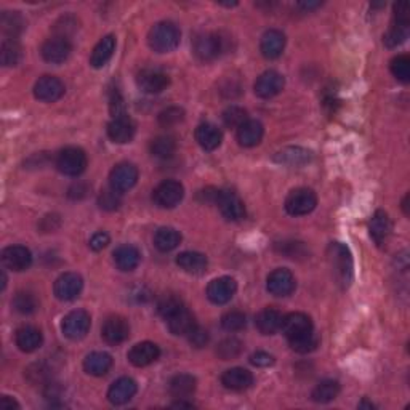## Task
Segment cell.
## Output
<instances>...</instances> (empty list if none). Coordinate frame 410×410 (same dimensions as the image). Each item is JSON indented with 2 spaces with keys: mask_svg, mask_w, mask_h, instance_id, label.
<instances>
[{
  "mask_svg": "<svg viewBox=\"0 0 410 410\" xmlns=\"http://www.w3.org/2000/svg\"><path fill=\"white\" fill-rule=\"evenodd\" d=\"M282 332L289 340L292 349L296 353H311L317 346V336L314 334L311 317L305 312H290L282 321Z\"/></svg>",
  "mask_w": 410,
  "mask_h": 410,
  "instance_id": "1",
  "label": "cell"
},
{
  "mask_svg": "<svg viewBox=\"0 0 410 410\" xmlns=\"http://www.w3.org/2000/svg\"><path fill=\"white\" fill-rule=\"evenodd\" d=\"M327 260L336 285L348 289L354 277V263L349 248L341 242H332L327 248Z\"/></svg>",
  "mask_w": 410,
  "mask_h": 410,
  "instance_id": "2",
  "label": "cell"
},
{
  "mask_svg": "<svg viewBox=\"0 0 410 410\" xmlns=\"http://www.w3.org/2000/svg\"><path fill=\"white\" fill-rule=\"evenodd\" d=\"M182 32L172 21H160L149 31L148 42L155 53H170L180 45Z\"/></svg>",
  "mask_w": 410,
  "mask_h": 410,
  "instance_id": "3",
  "label": "cell"
},
{
  "mask_svg": "<svg viewBox=\"0 0 410 410\" xmlns=\"http://www.w3.org/2000/svg\"><path fill=\"white\" fill-rule=\"evenodd\" d=\"M409 26H410V18H409V3L401 2L394 3V14H393V23L391 28L388 29V32L383 36V42L388 48H394L401 45L407 41L409 37Z\"/></svg>",
  "mask_w": 410,
  "mask_h": 410,
  "instance_id": "4",
  "label": "cell"
},
{
  "mask_svg": "<svg viewBox=\"0 0 410 410\" xmlns=\"http://www.w3.org/2000/svg\"><path fill=\"white\" fill-rule=\"evenodd\" d=\"M56 167L63 175L67 177H79L87 169V155L80 148L63 149L56 158Z\"/></svg>",
  "mask_w": 410,
  "mask_h": 410,
  "instance_id": "5",
  "label": "cell"
},
{
  "mask_svg": "<svg viewBox=\"0 0 410 410\" xmlns=\"http://www.w3.org/2000/svg\"><path fill=\"white\" fill-rule=\"evenodd\" d=\"M184 188L177 180H165L153 191V201L160 208H173L183 201Z\"/></svg>",
  "mask_w": 410,
  "mask_h": 410,
  "instance_id": "6",
  "label": "cell"
},
{
  "mask_svg": "<svg viewBox=\"0 0 410 410\" xmlns=\"http://www.w3.org/2000/svg\"><path fill=\"white\" fill-rule=\"evenodd\" d=\"M317 205V197L314 191L308 188L294 189L285 199V210L292 217H303L311 213Z\"/></svg>",
  "mask_w": 410,
  "mask_h": 410,
  "instance_id": "7",
  "label": "cell"
},
{
  "mask_svg": "<svg viewBox=\"0 0 410 410\" xmlns=\"http://www.w3.org/2000/svg\"><path fill=\"white\" fill-rule=\"evenodd\" d=\"M91 325L90 314L84 310H74L63 319L61 329L69 340H82L89 334Z\"/></svg>",
  "mask_w": 410,
  "mask_h": 410,
  "instance_id": "8",
  "label": "cell"
},
{
  "mask_svg": "<svg viewBox=\"0 0 410 410\" xmlns=\"http://www.w3.org/2000/svg\"><path fill=\"white\" fill-rule=\"evenodd\" d=\"M224 52V41L218 34L207 32L194 41V55L201 61H213Z\"/></svg>",
  "mask_w": 410,
  "mask_h": 410,
  "instance_id": "9",
  "label": "cell"
},
{
  "mask_svg": "<svg viewBox=\"0 0 410 410\" xmlns=\"http://www.w3.org/2000/svg\"><path fill=\"white\" fill-rule=\"evenodd\" d=\"M72 52V45L69 39L65 36H53L45 41L42 45V58L47 63H52V65H60V63H65L67 58H69Z\"/></svg>",
  "mask_w": 410,
  "mask_h": 410,
  "instance_id": "10",
  "label": "cell"
},
{
  "mask_svg": "<svg viewBox=\"0 0 410 410\" xmlns=\"http://www.w3.org/2000/svg\"><path fill=\"white\" fill-rule=\"evenodd\" d=\"M138 182V169L133 164L122 162L112 169L109 175L111 188L117 193H127Z\"/></svg>",
  "mask_w": 410,
  "mask_h": 410,
  "instance_id": "11",
  "label": "cell"
},
{
  "mask_svg": "<svg viewBox=\"0 0 410 410\" xmlns=\"http://www.w3.org/2000/svg\"><path fill=\"white\" fill-rule=\"evenodd\" d=\"M82 289H84V281L77 272H65L56 279L53 292L58 300L72 301L80 295Z\"/></svg>",
  "mask_w": 410,
  "mask_h": 410,
  "instance_id": "12",
  "label": "cell"
},
{
  "mask_svg": "<svg viewBox=\"0 0 410 410\" xmlns=\"http://www.w3.org/2000/svg\"><path fill=\"white\" fill-rule=\"evenodd\" d=\"M2 263L10 271H26L32 265L31 250L24 246H10L2 250Z\"/></svg>",
  "mask_w": 410,
  "mask_h": 410,
  "instance_id": "13",
  "label": "cell"
},
{
  "mask_svg": "<svg viewBox=\"0 0 410 410\" xmlns=\"http://www.w3.org/2000/svg\"><path fill=\"white\" fill-rule=\"evenodd\" d=\"M136 82H138V87L144 94L158 95L162 94V91L167 89L170 84V77L165 74L164 71L151 69V67H148V69L138 72Z\"/></svg>",
  "mask_w": 410,
  "mask_h": 410,
  "instance_id": "14",
  "label": "cell"
},
{
  "mask_svg": "<svg viewBox=\"0 0 410 410\" xmlns=\"http://www.w3.org/2000/svg\"><path fill=\"white\" fill-rule=\"evenodd\" d=\"M130 325L125 317L122 316H111L105 321L101 327V336L106 343L109 345H120L129 338Z\"/></svg>",
  "mask_w": 410,
  "mask_h": 410,
  "instance_id": "15",
  "label": "cell"
},
{
  "mask_svg": "<svg viewBox=\"0 0 410 410\" xmlns=\"http://www.w3.org/2000/svg\"><path fill=\"white\" fill-rule=\"evenodd\" d=\"M65 84L55 76H43L34 85V96L39 101L55 102L65 95Z\"/></svg>",
  "mask_w": 410,
  "mask_h": 410,
  "instance_id": "16",
  "label": "cell"
},
{
  "mask_svg": "<svg viewBox=\"0 0 410 410\" xmlns=\"http://www.w3.org/2000/svg\"><path fill=\"white\" fill-rule=\"evenodd\" d=\"M136 131V125L133 119L129 114L112 117L109 124H107V135L114 143L125 144L133 140Z\"/></svg>",
  "mask_w": 410,
  "mask_h": 410,
  "instance_id": "17",
  "label": "cell"
},
{
  "mask_svg": "<svg viewBox=\"0 0 410 410\" xmlns=\"http://www.w3.org/2000/svg\"><path fill=\"white\" fill-rule=\"evenodd\" d=\"M237 284L233 277L223 276L213 279L207 287V299L215 305H226L236 295Z\"/></svg>",
  "mask_w": 410,
  "mask_h": 410,
  "instance_id": "18",
  "label": "cell"
},
{
  "mask_svg": "<svg viewBox=\"0 0 410 410\" xmlns=\"http://www.w3.org/2000/svg\"><path fill=\"white\" fill-rule=\"evenodd\" d=\"M266 289L274 296H289L295 290V277L285 268H277L268 276Z\"/></svg>",
  "mask_w": 410,
  "mask_h": 410,
  "instance_id": "19",
  "label": "cell"
},
{
  "mask_svg": "<svg viewBox=\"0 0 410 410\" xmlns=\"http://www.w3.org/2000/svg\"><path fill=\"white\" fill-rule=\"evenodd\" d=\"M217 205L219 212L229 222H239L246 217V205L241 201V197L233 191H219Z\"/></svg>",
  "mask_w": 410,
  "mask_h": 410,
  "instance_id": "20",
  "label": "cell"
},
{
  "mask_svg": "<svg viewBox=\"0 0 410 410\" xmlns=\"http://www.w3.org/2000/svg\"><path fill=\"white\" fill-rule=\"evenodd\" d=\"M285 79L284 76L279 74L277 71H266L258 77L255 82V94L260 98H272V96L279 95L284 90Z\"/></svg>",
  "mask_w": 410,
  "mask_h": 410,
  "instance_id": "21",
  "label": "cell"
},
{
  "mask_svg": "<svg viewBox=\"0 0 410 410\" xmlns=\"http://www.w3.org/2000/svg\"><path fill=\"white\" fill-rule=\"evenodd\" d=\"M136 391H138V385H136L135 380L129 377H122L116 380L109 387V389H107V401L114 404V406H122V404L131 401Z\"/></svg>",
  "mask_w": 410,
  "mask_h": 410,
  "instance_id": "22",
  "label": "cell"
},
{
  "mask_svg": "<svg viewBox=\"0 0 410 410\" xmlns=\"http://www.w3.org/2000/svg\"><path fill=\"white\" fill-rule=\"evenodd\" d=\"M393 224L391 219H389L388 213L383 212V210H377L374 213V217L370 218L369 223V233L370 237L374 239V242L377 244L378 247H383L385 244L388 242L389 236H391Z\"/></svg>",
  "mask_w": 410,
  "mask_h": 410,
  "instance_id": "23",
  "label": "cell"
},
{
  "mask_svg": "<svg viewBox=\"0 0 410 410\" xmlns=\"http://www.w3.org/2000/svg\"><path fill=\"white\" fill-rule=\"evenodd\" d=\"M160 356L159 346L153 341H141L129 351V360L135 367H146L155 363Z\"/></svg>",
  "mask_w": 410,
  "mask_h": 410,
  "instance_id": "24",
  "label": "cell"
},
{
  "mask_svg": "<svg viewBox=\"0 0 410 410\" xmlns=\"http://www.w3.org/2000/svg\"><path fill=\"white\" fill-rule=\"evenodd\" d=\"M285 48V36L277 29H270L263 34L260 42L261 55L268 58V60H276L282 55Z\"/></svg>",
  "mask_w": 410,
  "mask_h": 410,
  "instance_id": "25",
  "label": "cell"
},
{
  "mask_svg": "<svg viewBox=\"0 0 410 410\" xmlns=\"http://www.w3.org/2000/svg\"><path fill=\"white\" fill-rule=\"evenodd\" d=\"M222 383L224 388L233 389V391H242L252 387L253 375L250 370L244 367H233L222 375Z\"/></svg>",
  "mask_w": 410,
  "mask_h": 410,
  "instance_id": "26",
  "label": "cell"
},
{
  "mask_svg": "<svg viewBox=\"0 0 410 410\" xmlns=\"http://www.w3.org/2000/svg\"><path fill=\"white\" fill-rule=\"evenodd\" d=\"M14 341H17V346L23 353H34L42 346L43 336L42 332L36 329V327L24 325L21 329H18L17 335H14Z\"/></svg>",
  "mask_w": 410,
  "mask_h": 410,
  "instance_id": "27",
  "label": "cell"
},
{
  "mask_svg": "<svg viewBox=\"0 0 410 410\" xmlns=\"http://www.w3.org/2000/svg\"><path fill=\"white\" fill-rule=\"evenodd\" d=\"M263 133H265V129H263L261 122L248 119L237 129V141L244 148H253L260 143Z\"/></svg>",
  "mask_w": 410,
  "mask_h": 410,
  "instance_id": "28",
  "label": "cell"
},
{
  "mask_svg": "<svg viewBox=\"0 0 410 410\" xmlns=\"http://www.w3.org/2000/svg\"><path fill=\"white\" fill-rule=\"evenodd\" d=\"M196 141L205 151H215L222 144L223 133L215 124L204 122L196 129Z\"/></svg>",
  "mask_w": 410,
  "mask_h": 410,
  "instance_id": "29",
  "label": "cell"
},
{
  "mask_svg": "<svg viewBox=\"0 0 410 410\" xmlns=\"http://www.w3.org/2000/svg\"><path fill=\"white\" fill-rule=\"evenodd\" d=\"M282 321H284V316H282L279 310H276V308H265V310L258 312L255 324L263 335H272L277 330H281Z\"/></svg>",
  "mask_w": 410,
  "mask_h": 410,
  "instance_id": "30",
  "label": "cell"
},
{
  "mask_svg": "<svg viewBox=\"0 0 410 410\" xmlns=\"http://www.w3.org/2000/svg\"><path fill=\"white\" fill-rule=\"evenodd\" d=\"M116 52V37L109 34V36L102 37L101 41L96 43V47L94 48L90 56V65L95 67V69H101L105 67L109 60L114 55Z\"/></svg>",
  "mask_w": 410,
  "mask_h": 410,
  "instance_id": "31",
  "label": "cell"
},
{
  "mask_svg": "<svg viewBox=\"0 0 410 410\" xmlns=\"http://www.w3.org/2000/svg\"><path fill=\"white\" fill-rule=\"evenodd\" d=\"M141 261V253L135 246L124 244L114 250V263L120 271H133Z\"/></svg>",
  "mask_w": 410,
  "mask_h": 410,
  "instance_id": "32",
  "label": "cell"
},
{
  "mask_svg": "<svg viewBox=\"0 0 410 410\" xmlns=\"http://www.w3.org/2000/svg\"><path fill=\"white\" fill-rule=\"evenodd\" d=\"M112 367V358L111 354L102 353V351H95V353H90L84 360V369L89 375H94V377H102L109 372Z\"/></svg>",
  "mask_w": 410,
  "mask_h": 410,
  "instance_id": "33",
  "label": "cell"
},
{
  "mask_svg": "<svg viewBox=\"0 0 410 410\" xmlns=\"http://www.w3.org/2000/svg\"><path fill=\"white\" fill-rule=\"evenodd\" d=\"M177 265L182 268L184 272H189V274H202V272L207 270L208 261L204 253L183 252L177 257Z\"/></svg>",
  "mask_w": 410,
  "mask_h": 410,
  "instance_id": "34",
  "label": "cell"
},
{
  "mask_svg": "<svg viewBox=\"0 0 410 410\" xmlns=\"http://www.w3.org/2000/svg\"><path fill=\"white\" fill-rule=\"evenodd\" d=\"M196 378L189 374H178L170 380V394L177 399H188L196 391Z\"/></svg>",
  "mask_w": 410,
  "mask_h": 410,
  "instance_id": "35",
  "label": "cell"
},
{
  "mask_svg": "<svg viewBox=\"0 0 410 410\" xmlns=\"http://www.w3.org/2000/svg\"><path fill=\"white\" fill-rule=\"evenodd\" d=\"M167 324L170 332H172L173 335H186V336L191 334L197 325L196 319H194V316L188 311L186 306H184L180 312H177V314L170 317V319H167Z\"/></svg>",
  "mask_w": 410,
  "mask_h": 410,
  "instance_id": "36",
  "label": "cell"
},
{
  "mask_svg": "<svg viewBox=\"0 0 410 410\" xmlns=\"http://www.w3.org/2000/svg\"><path fill=\"white\" fill-rule=\"evenodd\" d=\"M311 151L303 148H285L279 151L274 155V160L281 165H289V167H300L311 160Z\"/></svg>",
  "mask_w": 410,
  "mask_h": 410,
  "instance_id": "37",
  "label": "cell"
},
{
  "mask_svg": "<svg viewBox=\"0 0 410 410\" xmlns=\"http://www.w3.org/2000/svg\"><path fill=\"white\" fill-rule=\"evenodd\" d=\"M180 242H182V234L175 228L164 226L155 231L154 246L158 247V250L160 252H172L180 246Z\"/></svg>",
  "mask_w": 410,
  "mask_h": 410,
  "instance_id": "38",
  "label": "cell"
},
{
  "mask_svg": "<svg viewBox=\"0 0 410 410\" xmlns=\"http://www.w3.org/2000/svg\"><path fill=\"white\" fill-rule=\"evenodd\" d=\"M340 393V383L336 380H324L317 387L312 389L311 398L314 402L327 404L338 396Z\"/></svg>",
  "mask_w": 410,
  "mask_h": 410,
  "instance_id": "39",
  "label": "cell"
},
{
  "mask_svg": "<svg viewBox=\"0 0 410 410\" xmlns=\"http://www.w3.org/2000/svg\"><path fill=\"white\" fill-rule=\"evenodd\" d=\"M0 26L7 39H17L18 34L23 31L24 21L18 12H3L0 18Z\"/></svg>",
  "mask_w": 410,
  "mask_h": 410,
  "instance_id": "40",
  "label": "cell"
},
{
  "mask_svg": "<svg viewBox=\"0 0 410 410\" xmlns=\"http://www.w3.org/2000/svg\"><path fill=\"white\" fill-rule=\"evenodd\" d=\"M175 151H177V143H175L172 136H158V138L153 140V143H151V154L158 159H170L175 154Z\"/></svg>",
  "mask_w": 410,
  "mask_h": 410,
  "instance_id": "41",
  "label": "cell"
},
{
  "mask_svg": "<svg viewBox=\"0 0 410 410\" xmlns=\"http://www.w3.org/2000/svg\"><path fill=\"white\" fill-rule=\"evenodd\" d=\"M21 58V47L17 39H5L2 42V50H0V60L3 66H14L18 65Z\"/></svg>",
  "mask_w": 410,
  "mask_h": 410,
  "instance_id": "42",
  "label": "cell"
},
{
  "mask_svg": "<svg viewBox=\"0 0 410 410\" xmlns=\"http://www.w3.org/2000/svg\"><path fill=\"white\" fill-rule=\"evenodd\" d=\"M183 308H184V303L182 301V299H180V296H177V295H173V294L164 295L162 299L158 301V311L165 321L170 319V317L182 311Z\"/></svg>",
  "mask_w": 410,
  "mask_h": 410,
  "instance_id": "43",
  "label": "cell"
},
{
  "mask_svg": "<svg viewBox=\"0 0 410 410\" xmlns=\"http://www.w3.org/2000/svg\"><path fill=\"white\" fill-rule=\"evenodd\" d=\"M12 305L14 311H18L19 314H32L39 308L37 299L31 292H18V294L14 295Z\"/></svg>",
  "mask_w": 410,
  "mask_h": 410,
  "instance_id": "44",
  "label": "cell"
},
{
  "mask_svg": "<svg viewBox=\"0 0 410 410\" xmlns=\"http://www.w3.org/2000/svg\"><path fill=\"white\" fill-rule=\"evenodd\" d=\"M246 120H248L247 111L241 106H229L223 112V122L229 129H239Z\"/></svg>",
  "mask_w": 410,
  "mask_h": 410,
  "instance_id": "45",
  "label": "cell"
},
{
  "mask_svg": "<svg viewBox=\"0 0 410 410\" xmlns=\"http://www.w3.org/2000/svg\"><path fill=\"white\" fill-rule=\"evenodd\" d=\"M389 67H391L393 76L398 80L404 82V84L410 80V58L407 55H398L396 58H393Z\"/></svg>",
  "mask_w": 410,
  "mask_h": 410,
  "instance_id": "46",
  "label": "cell"
},
{
  "mask_svg": "<svg viewBox=\"0 0 410 410\" xmlns=\"http://www.w3.org/2000/svg\"><path fill=\"white\" fill-rule=\"evenodd\" d=\"M242 351V343L237 338H226L223 340L222 343L218 345L217 348V354L222 358L223 360H229L237 358Z\"/></svg>",
  "mask_w": 410,
  "mask_h": 410,
  "instance_id": "47",
  "label": "cell"
},
{
  "mask_svg": "<svg viewBox=\"0 0 410 410\" xmlns=\"http://www.w3.org/2000/svg\"><path fill=\"white\" fill-rule=\"evenodd\" d=\"M247 324L246 314L241 311H229L222 317V325L223 329H226L228 332H237L242 330Z\"/></svg>",
  "mask_w": 410,
  "mask_h": 410,
  "instance_id": "48",
  "label": "cell"
},
{
  "mask_svg": "<svg viewBox=\"0 0 410 410\" xmlns=\"http://www.w3.org/2000/svg\"><path fill=\"white\" fill-rule=\"evenodd\" d=\"M98 204L102 210H107V212H112V210H117L120 207L122 199H120V193L114 191V189H105L101 191L100 197H98Z\"/></svg>",
  "mask_w": 410,
  "mask_h": 410,
  "instance_id": "49",
  "label": "cell"
},
{
  "mask_svg": "<svg viewBox=\"0 0 410 410\" xmlns=\"http://www.w3.org/2000/svg\"><path fill=\"white\" fill-rule=\"evenodd\" d=\"M183 119H184V111L182 109V107H177V106L167 107V109H164L159 114V124L162 127L177 125Z\"/></svg>",
  "mask_w": 410,
  "mask_h": 410,
  "instance_id": "50",
  "label": "cell"
},
{
  "mask_svg": "<svg viewBox=\"0 0 410 410\" xmlns=\"http://www.w3.org/2000/svg\"><path fill=\"white\" fill-rule=\"evenodd\" d=\"M109 109H111L112 117L127 114V112H125V100H124V96H122V94L117 89L111 91Z\"/></svg>",
  "mask_w": 410,
  "mask_h": 410,
  "instance_id": "51",
  "label": "cell"
},
{
  "mask_svg": "<svg viewBox=\"0 0 410 410\" xmlns=\"http://www.w3.org/2000/svg\"><path fill=\"white\" fill-rule=\"evenodd\" d=\"M188 338L191 341L193 346H196V348H204V346L208 343V332L196 325V329L188 335Z\"/></svg>",
  "mask_w": 410,
  "mask_h": 410,
  "instance_id": "52",
  "label": "cell"
},
{
  "mask_svg": "<svg viewBox=\"0 0 410 410\" xmlns=\"http://www.w3.org/2000/svg\"><path fill=\"white\" fill-rule=\"evenodd\" d=\"M250 363L257 367H270V365L274 364V358L270 353H265V351H257L250 356Z\"/></svg>",
  "mask_w": 410,
  "mask_h": 410,
  "instance_id": "53",
  "label": "cell"
},
{
  "mask_svg": "<svg viewBox=\"0 0 410 410\" xmlns=\"http://www.w3.org/2000/svg\"><path fill=\"white\" fill-rule=\"evenodd\" d=\"M109 244V236L106 233H96L90 239V248L95 252H100Z\"/></svg>",
  "mask_w": 410,
  "mask_h": 410,
  "instance_id": "54",
  "label": "cell"
},
{
  "mask_svg": "<svg viewBox=\"0 0 410 410\" xmlns=\"http://www.w3.org/2000/svg\"><path fill=\"white\" fill-rule=\"evenodd\" d=\"M290 247V250H282L284 255L289 258H299L300 255H305V247L301 242H285Z\"/></svg>",
  "mask_w": 410,
  "mask_h": 410,
  "instance_id": "55",
  "label": "cell"
},
{
  "mask_svg": "<svg viewBox=\"0 0 410 410\" xmlns=\"http://www.w3.org/2000/svg\"><path fill=\"white\" fill-rule=\"evenodd\" d=\"M0 407H3V409H19V404L12 398L3 396L2 399H0Z\"/></svg>",
  "mask_w": 410,
  "mask_h": 410,
  "instance_id": "56",
  "label": "cell"
},
{
  "mask_svg": "<svg viewBox=\"0 0 410 410\" xmlns=\"http://www.w3.org/2000/svg\"><path fill=\"white\" fill-rule=\"evenodd\" d=\"M299 7L303 8V10H308V12H310V10H312V8L321 7V3L319 2H301V3H299Z\"/></svg>",
  "mask_w": 410,
  "mask_h": 410,
  "instance_id": "57",
  "label": "cell"
},
{
  "mask_svg": "<svg viewBox=\"0 0 410 410\" xmlns=\"http://www.w3.org/2000/svg\"><path fill=\"white\" fill-rule=\"evenodd\" d=\"M173 407H194L191 402H184L183 399H180V401H177V402H173Z\"/></svg>",
  "mask_w": 410,
  "mask_h": 410,
  "instance_id": "58",
  "label": "cell"
},
{
  "mask_svg": "<svg viewBox=\"0 0 410 410\" xmlns=\"http://www.w3.org/2000/svg\"><path fill=\"white\" fill-rule=\"evenodd\" d=\"M363 407H367V409H374V404H370V402H367V401H363L359 404V409H363Z\"/></svg>",
  "mask_w": 410,
  "mask_h": 410,
  "instance_id": "59",
  "label": "cell"
},
{
  "mask_svg": "<svg viewBox=\"0 0 410 410\" xmlns=\"http://www.w3.org/2000/svg\"><path fill=\"white\" fill-rule=\"evenodd\" d=\"M407 201H409V194L406 197H404V202H402V208H404V212H406V215H409V210H407Z\"/></svg>",
  "mask_w": 410,
  "mask_h": 410,
  "instance_id": "60",
  "label": "cell"
},
{
  "mask_svg": "<svg viewBox=\"0 0 410 410\" xmlns=\"http://www.w3.org/2000/svg\"><path fill=\"white\" fill-rule=\"evenodd\" d=\"M5 285H7V276H5V272H2V290H5Z\"/></svg>",
  "mask_w": 410,
  "mask_h": 410,
  "instance_id": "61",
  "label": "cell"
}]
</instances>
